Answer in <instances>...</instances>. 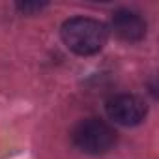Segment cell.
Wrapping results in <instances>:
<instances>
[{"label":"cell","instance_id":"cell-1","mask_svg":"<svg viewBox=\"0 0 159 159\" xmlns=\"http://www.w3.org/2000/svg\"><path fill=\"white\" fill-rule=\"evenodd\" d=\"M107 38H109L107 26L96 19L73 17L62 25L64 43L67 45L69 51L81 56H90L99 52L107 43Z\"/></svg>","mask_w":159,"mask_h":159},{"label":"cell","instance_id":"cell-2","mask_svg":"<svg viewBox=\"0 0 159 159\" xmlns=\"http://www.w3.org/2000/svg\"><path fill=\"white\" fill-rule=\"evenodd\" d=\"M71 139L73 144L81 152L99 155V153H107L116 144V131L103 120L88 118L75 125Z\"/></svg>","mask_w":159,"mask_h":159},{"label":"cell","instance_id":"cell-3","mask_svg":"<svg viewBox=\"0 0 159 159\" xmlns=\"http://www.w3.org/2000/svg\"><path fill=\"white\" fill-rule=\"evenodd\" d=\"M148 112L146 103L131 94L114 96L107 103V114L111 120H114L120 125H137L144 120Z\"/></svg>","mask_w":159,"mask_h":159},{"label":"cell","instance_id":"cell-4","mask_svg":"<svg viewBox=\"0 0 159 159\" xmlns=\"http://www.w3.org/2000/svg\"><path fill=\"white\" fill-rule=\"evenodd\" d=\"M112 30L124 41H140L146 36V21L131 10H118L112 13Z\"/></svg>","mask_w":159,"mask_h":159},{"label":"cell","instance_id":"cell-5","mask_svg":"<svg viewBox=\"0 0 159 159\" xmlns=\"http://www.w3.org/2000/svg\"><path fill=\"white\" fill-rule=\"evenodd\" d=\"M17 8H19L23 13H34V11H39L41 8H45V4H38V2H25V4H17Z\"/></svg>","mask_w":159,"mask_h":159}]
</instances>
